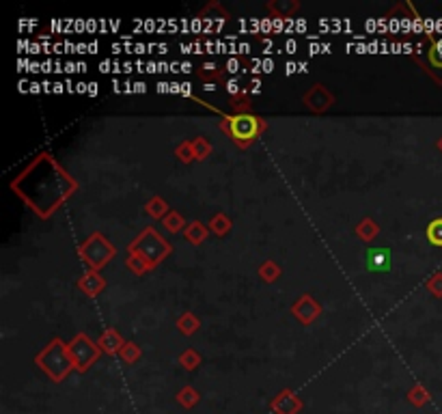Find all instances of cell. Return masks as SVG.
Listing matches in <instances>:
<instances>
[{"mask_svg": "<svg viewBox=\"0 0 442 414\" xmlns=\"http://www.w3.org/2000/svg\"><path fill=\"white\" fill-rule=\"evenodd\" d=\"M11 188L39 218H50L74 197L78 182L56 158L39 154L11 182Z\"/></svg>", "mask_w": 442, "mask_h": 414, "instance_id": "cell-1", "label": "cell"}, {"mask_svg": "<svg viewBox=\"0 0 442 414\" xmlns=\"http://www.w3.org/2000/svg\"><path fill=\"white\" fill-rule=\"evenodd\" d=\"M35 365L46 374L52 382H63L74 372V358L70 352V343L63 339H52L43 350L35 356Z\"/></svg>", "mask_w": 442, "mask_h": 414, "instance_id": "cell-2", "label": "cell"}, {"mask_svg": "<svg viewBox=\"0 0 442 414\" xmlns=\"http://www.w3.org/2000/svg\"><path fill=\"white\" fill-rule=\"evenodd\" d=\"M268 123L265 119L257 117L255 113H244V115H225L223 121H220V129L239 147V149H248L263 132Z\"/></svg>", "mask_w": 442, "mask_h": 414, "instance_id": "cell-3", "label": "cell"}, {"mask_svg": "<svg viewBox=\"0 0 442 414\" xmlns=\"http://www.w3.org/2000/svg\"><path fill=\"white\" fill-rule=\"evenodd\" d=\"M127 253L143 257L153 270L173 253V246L162 237V233H158L153 227H147L134 239H132L129 246H127Z\"/></svg>", "mask_w": 442, "mask_h": 414, "instance_id": "cell-4", "label": "cell"}, {"mask_svg": "<svg viewBox=\"0 0 442 414\" xmlns=\"http://www.w3.org/2000/svg\"><path fill=\"white\" fill-rule=\"evenodd\" d=\"M78 255L84 261V266H88V270L100 272L106 264H110V261L115 259L117 248L104 233L95 231L78 246Z\"/></svg>", "mask_w": 442, "mask_h": 414, "instance_id": "cell-5", "label": "cell"}, {"mask_svg": "<svg viewBox=\"0 0 442 414\" xmlns=\"http://www.w3.org/2000/svg\"><path fill=\"white\" fill-rule=\"evenodd\" d=\"M70 352H72V358H74L76 372H80V374L88 372V369L97 363V358L102 354L97 341H93L91 337L84 335V333H78L70 341Z\"/></svg>", "mask_w": 442, "mask_h": 414, "instance_id": "cell-6", "label": "cell"}, {"mask_svg": "<svg viewBox=\"0 0 442 414\" xmlns=\"http://www.w3.org/2000/svg\"><path fill=\"white\" fill-rule=\"evenodd\" d=\"M302 102H304V106H306L311 113L322 115V113L330 111V108L335 106V95L330 93L324 84H313L311 89H308V91L302 95Z\"/></svg>", "mask_w": 442, "mask_h": 414, "instance_id": "cell-7", "label": "cell"}, {"mask_svg": "<svg viewBox=\"0 0 442 414\" xmlns=\"http://www.w3.org/2000/svg\"><path fill=\"white\" fill-rule=\"evenodd\" d=\"M292 313L300 324H313L319 315H322V304L308 294H302L294 304H292Z\"/></svg>", "mask_w": 442, "mask_h": 414, "instance_id": "cell-8", "label": "cell"}, {"mask_svg": "<svg viewBox=\"0 0 442 414\" xmlns=\"http://www.w3.org/2000/svg\"><path fill=\"white\" fill-rule=\"evenodd\" d=\"M418 65L429 74L438 84H442V39L429 41V46L425 50V61H418Z\"/></svg>", "mask_w": 442, "mask_h": 414, "instance_id": "cell-9", "label": "cell"}, {"mask_svg": "<svg viewBox=\"0 0 442 414\" xmlns=\"http://www.w3.org/2000/svg\"><path fill=\"white\" fill-rule=\"evenodd\" d=\"M304 408L302 399L294 393L292 388H283L276 393V397L270 401L272 414H300Z\"/></svg>", "mask_w": 442, "mask_h": 414, "instance_id": "cell-10", "label": "cell"}, {"mask_svg": "<svg viewBox=\"0 0 442 414\" xmlns=\"http://www.w3.org/2000/svg\"><path fill=\"white\" fill-rule=\"evenodd\" d=\"M76 287H78L84 296L95 298V296H100V294L106 289V278H104L100 272H95V270H86V272L78 278Z\"/></svg>", "mask_w": 442, "mask_h": 414, "instance_id": "cell-11", "label": "cell"}, {"mask_svg": "<svg viewBox=\"0 0 442 414\" xmlns=\"http://www.w3.org/2000/svg\"><path fill=\"white\" fill-rule=\"evenodd\" d=\"M97 345H100V350L104 354H119L121 347L125 345V341H123V337L115 328H106L102 333V337L97 339Z\"/></svg>", "mask_w": 442, "mask_h": 414, "instance_id": "cell-12", "label": "cell"}, {"mask_svg": "<svg viewBox=\"0 0 442 414\" xmlns=\"http://www.w3.org/2000/svg\"><path fill=\"white\" fill-rule=\"evenodd\" d=\"M225 67L220 70L216 63H203L201 65V70H198V78L205 80V89H216V84L218 82H223V76H225Z\"/></svg>", "mask_w": 442, "mask_h": 414, "instance_id": "cell-13", "label": "cell"}, {"mask_svg": "<svg viewBox=\"0 0 442 414\" xmlns=\"http://www.w3.org/2000/svg\"><path fill=\"white\" fill-rule=\"evenodd\" d=\"M265 9L274 17H292L300 9V3L298 0H270V3L265 5Z\"/></svg>", "mask_w": 442, "mask_h": 414, "instance_id": "cell-14", "label": "cell"}, {"mask_svg": "<svg viewBox=\"0 0 442 414\" xmlns=\"http://www.w3.org/2000/svg\"><path fill=\"white\" fill-rule=\"evenodd\" d=\"M207 233L210 229L203 225V223H198V221H192L186 231H184V237H186V242H190L192 246H201L205 239H207Z\"/></svg>", "mask_w": 442, "mask_h": 414, "instance_id": "cell-15", "label": "cell"}, {"mask_svg": "<svg viewBox=\"0 0 442 414\" xmlns=\"http://www.w3.org/2000/svg\"><path fill=\"white\" fill-rule=\"evenodd\" d=\"M175 326H177V328H180V333H182V335L192 337L198 328H201V319H198L192 311H184L180 317H177Z\"/></svg>", "mask_w": 442, "mask_h": 414, "instance_id": "cell-16", "label": "cell"}, {"mask_svg": "<svg viewBox=\"0 0 442 414\" xmlns=\"http://www.w3.org/2000/svg\"><path fill=\"white\" fill-rule=\"evenodd\" d=\"M231 227H233L231 218H229L227 214H223V212H216V214L210 218V223H207V229H210L212 233H216L218 237L227 235V233L231 231Z\"/></svg>", "mask_w": 442, "mask_h": 414, "instance_id": "cell-17", "label": "cell"}, {"mask_svg": "<svg viewBox=\"0 0 442 414\" xmlns=\"http://www.w3.org/2000/svg\"><path fill=\"white\" fill-rule=\"evenodd\" d=\"M380 233V225L373 221V218H363V221L356 225V235L363 239V242H373L375 237Z\"/></svg>", "mask_w": 442, "mask_h": 414, "instance_id": "cell-18", "label": "cell"}, {"mask_svg": "<svg viewBox=\"0 0 442 414\" xmlns=\"http://www.w3.org/2000/svg\"><path fill=\"white\" fill-rule=\"evenodd\" d=\"M162 227H164L168 233H180V231H186L188 223H186V218H184L180 212L171 209V212L162 218Z\"/></svg>", "mask_w": 442, "mask_h": 414, "instance_id": "cell-19", "label": "cell"}, {"mask_svg": "<svg viewBox=\"0 0 442 414\" xmlns=\"http://www.w3.org/2000/svg\"><path fill=\"white\" fill-rule=\"evenodd\" d=\"M145 212L151 216V218H156V221H162V218L171 212L168 203L162 199V197H151L145 205Z\"/></svg>", "mask_w": 442, "mask_h": 414, "instance_id": "cell-20", "label": "cell"}, {"mask_svg": "<svg viewBox=\"0 0 442 414\" xmlns=\"http://www.w3.org/2000/svg\"><path fill=\"white\" fill-rule=\"evenodd\" d=\"M429 399H432V395H429V390H427L423 384H414V386L408 390V401H410L414 408H423V406H427Z\"/></svg>", "mask_w": 442, "mask_h": 414, "instance_id": "cell-21", "label": "cell"}, {"mask_svg": "<svg viewBox=\"0 0 442 414\" xmlns=\"http://www.w3.org/2000/svg\"><path fill=\"white\" fill-rule=\"evenodd\" d=\"M198 401H201V393H198L194 386H184L180 393H177V404H180L182 408H186V410L194 408Z\"/></svg>", "mask_w": 442, "mask_h": 414, "instance_id": "cell-22", "label": "cell"}, {"mask_svg": "<svg viewBox=\"0 0 442 414\" xmlns=\"http://www.w3.org/2000/svg\"><path fill=\"white\" fill-rule=\"evenodd\" d=\"M259 276L265 280V282H274V280H278L281 278V274H283V270H281V266L276 264V261H272V259H265L263 264L259 266Z\"/></svg>", "mask_w": 442, "mask_h": 414, "instance_id": "cell-23", "label": "cell"}, {"mask_svg": "<svg viewBox=\"0 0 442 414\" xmlns=\"http://www.w3.org/2000/svg\"><path fill=\"white\" fill-rule=\"evenodd\" d=\"M231 108H233V115L253 113V102H251V95L246 93V89L242 91L237 97H231Z\"/></svg>", "mask_w": 442, "mask_h": 414, "instance_id": "cell-24", "label": "cell"}, {"mask_svg": "<svg viewBox=\"0 0 442 414\" xmlns=\"http://www.w3.org/2000/svg\"><path fill=\"white\" fill-rule=\"evenodd\" d=\"M203 363L201 354H198L196 350H192V347H188V350H184L180 354V365L186 369V372H194V369H198V365Z\"/></svg>", "mask_w": 442, "mask_h": 414, "instance_id": "cell-25", "label": "cell"}, {"mask_svg": "<svg viewBox=\"0 0 442 414\" xmlns=\"http://www.w3.org/2000/svg\"><path fill=\"white\" fill-rule=\"evenodd\" d=\"M119 356H121V360H123L125 365H134V363H139V360H141L143 352H141V347H139L136 343L125 341V345L121 347Z\"/></svg>", "mask_w": 442, "mask_h": 414, "instance_id": "cell-26", "label": "cell"}, {"mask_svg": "<svg viewBox=\"0 0 442 414\" xmlns=\"http://www.w3.org/2000/svg\"><path fill=\"white\" fill-rule=\"evenodd\" d=\"M125 266H127V270H129L132 274H136V276H143L145 272L151 270V266L147 264V261H145L143 257H139V255H129V253H127V259H125Z\"/></svg>", "mask_w": 442, "mask_h": 414, "instance_id": "cell-27", "label": "cell"}, {"mask_svg": "<svg viewBox=\"0 0 442 414\" xmlns=\"http://www.w3.org/2000/svg\"><path fill=\"white\" fill-rule=\"evenodd\" d=\"M190 143H192V151H194V158L196 160H205L212 154V145H210V141L205 136H196Z\"/></svg>", "mask_w": 442, "mask_h": 414, "instance_id": "cell-28", "label": "cell"}, {"mask_svg": "<svg viewBox=\"0 0 442 414\" xmlns=\"http://www.w3.org/2000/svg\"><path fill=\"white\" fill-rule=\"evenodd\" d=\"M427 239L434 246H442V218H434L427 225Z\"/></svg>", "mask_w": 442, "mask_h": 414, "instance_id": "cell-29", "label": "cell"}, {"mask_svg": "<svg viewBox=\"0 0 442 414\" xmlns=\"http://www.w3.org/2000/svg\"><path fill=\"white\" fill-rule=\"evenodd\" d=\"M175 156L180 158V162H184V164H190V162H194L196 158H194V151H192V143L190 141H182L180 145L175 147Z\"/></svg>", "mask_w": 442, "mask_h": 414, "instance_id": "cell-30", "label": "cell"}, {"mask_svg": "<svg viewBox=\"0 0 442 414\" xmlns=\"http://www.w3.org/2000/svg\"><path fill=\"white\" fill-rule=\"evenodd\" d=\"M427 292L434 298H442V272H436L429 280H427Z\"/></svg>", "mask_w": 442, "mask_h": 414, "instance_id": "cell-31", "label": "cell"}, {"mask_svg": "<svg viewBox=\"0 0 442 414\" xmlns=\"http://www.w3.org/2000/svg\"><path fill=\"white\" fill-rule=\"evenodd\" d=\"M225 86H227V93H229L231 97H237L242 91H244V86H242V82H239L237 78H229V80L225 82Z\"/></svg>", "mask_w": 442, "mask_h": 414, "instance_id": "cell-32", "label": "cell"}, {"mask_svg": "<svg viewBox=\"0 0 442 414\" xmlns=\"http://www.w3.org/2000/svg\"><path fill=\"white\" fill-rule=\"evenodd\" d=\"M436 147H438V149H440V154H442V136H440V138H438V143H436Z\"/></svg>", "mask_w": 442, "mask_h": 414, "instance_id": "cell-33", "label": "cell"}]
</instances>
